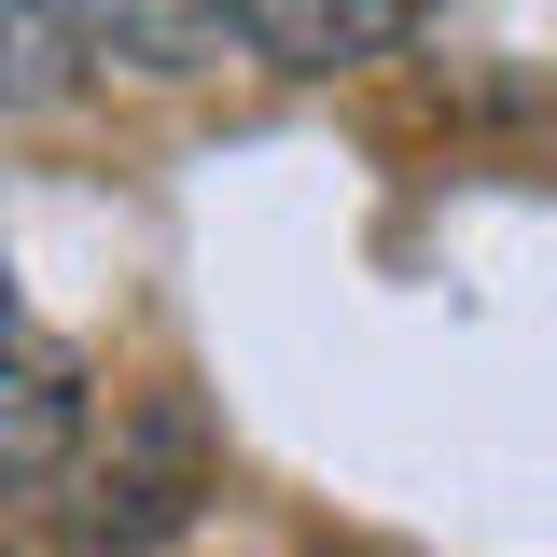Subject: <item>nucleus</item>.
Wrapping results in <instances>:
<instances>
[{
    "instance_id": "7ed1b4c3",
    "label": "nucleus",
    "mask_w": 557,
    "mask_h": 557,
    "mask_svg": "<svg viewBox=\"0 0 557 557\" xmlns=\"http://www.w3.org/2000/svg\"><path fill=\"white\" fill-rule=\"evenodd\" d=\"M70 14V42H112V57H139V70H196V57H223V0H57Z\"/></svg>"
},
{
    "instance_id": "20e7f679",
    "label": "nucleus",
    "mask_w": 557,
    "mask_h": 557,
    "mask_svg": "<svg viewBox=\"0 0 557 557\" xmlns=\"http://www.w3.org/2000/svg\"><path fill=\"white\" fill-rule=\"evenodd\" d=\"M70 14L57 0H0V98H70Z\"/></svg>"
},
{
    "instance_id": "f03ea898",
    "label": "nucleus",
    "mask_w": 557,
    "mask_h": 557,
    "mask_svg": "<svg viewBox=\"0 0 557 557\" xmlns=\"http://www.w3.org/2000/svg\"><path fill=\"white\" fill-rule=\"evenodd\" d=\"M237 14V42H265L278 70H362V57H391L432 0H223Z\"/></svg>"
},
{
    "instance_id": "f257e3e1",
    "label": "nucleus",
    "mask_w": 557,
    "mask_h": 557,
    "mask_svg": "<svg viewBox=\"0 0 557 557\" xmlns=\"http://www.w3.org/2000/svg\"><path fill=\"white\" fill-rule=\"evenodd\" d=\"M70 432H84V376H70V348L14 307V278H0V487H42L70 460Z\"/></svg>"
}]
</instances>
